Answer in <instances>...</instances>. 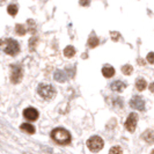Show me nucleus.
Segmentation results:
<instances>
[{"label": "nucleus", "mask_w": 154, "mask_h": 154, "mask_svg": "<svg viewBox=\"0 0 154 154\" xmlns=\"http://www.w3.org/2000/svg\"><path fill=\"white\" fill-rule=\"evenodd\" d=\"M0 50L9 56H16L20 51V46L15 39L4 38L0 41Z\"/></svg>", "instance_id": "f257e3e1"}, {"label": "nucleus", "mask_w": 154, "mask_h": 154, "mask_svg": "<svg viewBox=\"0 0 154 154\" xmlns=\"http://www.w3.org/2000/svg\"><path fill=\"white\" fill-rule=\"evenodd\" d=\"M51 138L54 139L56 143L60 144V145H67L71 143V134L67 130L63 129V128H57L52 130L51 132Z\"/></svg>", "instance_id": "f03ea898"}, {"label": "nucleus", "mask_w": 154, "mask_h": 154, "mask_svg": "<svg viewBox=\"0 0 154 154\" xmlns=\"http://www.w3.org/2000/svg\"><path fill=\"white\" fill-rule=\"evenodd\" d=\"M37 92H38L39 95H41L43 99H45V100L52 99L54 96V94H56L54 88L51 85H49V84H41V85L37 87Z\"/></svg>", "instance_id": "7ed1b4c3"}, {"label": "nucleus", "mask_w": 154, "mask_h": 154, "mask_svg": "<svg viewBox=\"0 0 154 154\" xmlns=\"http://www.w3.org/2000/svg\"><path fill=\"white\" fill-rule=\"evenodd\" d=\"M103 145H104V143H103L102 138L99 137V136H93V137H91L87 140V146L94 153L100 152L101 149L103 148Z\"/></svg>", "instance_id": "20e7f679"}, {"label": "nucleus", "mask_w": 154, "mask_h": 154, "mask_svg": "<svg viewBox=\"0 0 154 154\" xmlns=\"http://www.w3.org/2000/svg\"><path fill=\"white\" fill-rule=\"evenodd\" d=\"M11 69H12V71H11V81L13 84L20 82L21 79H22V69H21V66H19V65H12Z\"/></svg>", "instance_id": "39448f33"}, {"label": "nucleus", "mask_w": 154, "mask_h": 154, "mask_svg": "<svg viewBox=\"0 0 154 154\" xmlns=\"http://www.w3.org/2000/svg\"><path fill=\"white\" fill-rule=\"evenodd\" d=\"M137 122H138V115L134 114V112H131L129 115V117H128L124 126H125V129L129 132H134L136 126H137Z\"/></svg>", "instance_id": "423d86ee"}, {"label": "nucleus", "mask_w": 154, "mask_h": 154, "mask_svg": "<svg viewBox=\"0 0 154 154\" xmlns=\"http://www.w3.org/2000/svg\"><path fill=\"white\" fill-rule=\"evenodd\" d=\"M23 117L27 118L28 121H31V122H32V121H36V119L38 118V111L35 108L29 107V108L23 110Z\"/></svg>", "instance_id": "0eeeda50"}, {"label": "nucleus", "mask_w": 154, "mask_h": 154, "mask_svg": "<svg viewBox=\"0 0 154 154\" xmlns=\"http://www.w3.org/2000/svg\"><path fill=\"white\" fill-rule=\"evenodd\" d=\"M130 106H131V108H133V109L143 110L144 107H145V103H144V100H143L140 96H134V97H132V100L130 101Z\"/></svg>", "instance_id": "6e6552de"}, {"label": "nucleus", "mask_w": 154, "mask_h": 154, "mask_svg": "<svg viewBox=\"0 0 154 154\" xmlns=\"http://www.w3.org/2000/svg\"><path fill=\"white\" fill-rule=\"evenodd\" d=\"M102 74H103V77L106 78H112L114 74H115V69L112 66H110V65H106L102 69Z\"/></svg>", "instance_id": "1a4fd4ad"}, {"label": "nucleus", "mask_w": 154, "mask_h": 154, "mask_svg": "<svg viewBox=\"0 0 154 154\" xmlns=\"http://www.w3.org/2000/svg\"><path fill=\"white\" fill-rule=\"evenodd\" d=\"M125 87H126L125 84L122 82V81H115V82H112V85H111V89H112L114 92L121 93L125 89Z\"/></svg>", "instance_id": "9d476101"}, {"label": "nucleus", "mask_w": 154, "mask_h": 154, "mask_svg": "<svg viewBox=\"0 0 154 154\" xmlns=\"http://www.w3.org/2000/svg\"><path fill=\"white\" fill-rule=\"evenodd\" d=\"M143 138L145 139L148 144L154 143V131H152V130H147V131H145L144 132V134H143Z\"/></svg>", "instance_id": "9b49d317"}, {"label": "nucleus", "mask_w": 154, "mask_h": 154, "mask_svg": "<svg viewBox=\"0 0 154 154\" xmlns=\"http://www.w3.org/2000/svg\"><path fill=\"white\" fill-rule=\"evenodd\" d=\"M21 130L24 132H27V133H30V134L35 133V131H36V130H35V126L29 123H23L22 125H21Z\"/></svg>", "instance_id": "f8f14e48"}, {"label": "nucleus", "mask_w": 154, "mask_h": 154, "mask_svg": "<svg viewBox=\"0 0 154 154\" xmlns=\"http://www.w3.org/2000/svg\"><path fill=\"white\" fill-rule=\"evenodd\" d=\"M74 54H75V49H74L72 45L66 46V48L64 49V56H65V57H67V58H72Z\"/></svg>", "instance_id": "ddd939ff"}, {"label": "nucleus", "mask_w": 154, "mask_h": 154, "mask_svg": "<svg viewBox=\"0 0 154 154\" xmlns=\"http://www.w3.org/2000/svg\"><path fill=\"white\" fill-rule=\"evenodd\" d=\"M146 86H147L146 80H144V79H141V78H138V79L136 80V88H137L138 91H144V89L146 88Z\"/></svg>", "instance_id": "4468645a"}, {"label": "nucleus", "mask_w": 154, "mask_h": 154, "mask_svg": "<svg viewBox=\"0 0 154 154\" xmlns=\"http://www.w3.org/2000/svg\"><path fill=\"white\" fill-rule=\"evenodd\" d=\"M26 31H27V29L24 28V26H23V24H16L15 26V32L17 34V35L23 36V35L26 34Z\"/></svg>", "instance_id": "2eb2a0df"}, {"label": "nucleus", "mask_w": 154, "mask_h": 154, "mask_svg": "<svg viewBox=\"0 0 154 154\" xmlns=\"http://www.w3.org/2000/svg\"><path fill=\"white\" fill-rule=\"evenodd\" d=\"M7 12L9 15L12 16H15L16 13H17V6L16 5H14V4H12V5H9L7 7Z\"/></svg>", "instance_id": "dca6fc26"}, {"label": "nucleus", "mask_w": 154, "mask_h": 154, "mask_svg": "<svg viewBox=\"0 0 154 154\" xmlns=\"http://www.w3.org/2000/svg\"><path fill=\"white\" fill-rule=\"evenodd\" d=\"M99 44V38L97 37H95V36H92V37H89L88 39V46L89 48H95V46H97Z\"/></svg>", "instance_id": "f3484780"}, {"label": "nucleus", "mask_w": 154, "mask_h": 154, "mask_svg": "<svg viewBox=\"0 0 154 154\" xmlns=\"http://www.w3.org/2000/svg\"><path fill=\"white\" fill-rule=\"evenodd\" d=\"M132 71H133V67H132L131 65H124L123 67H122V72L125 75H130L132 73Z\"/></svg>", "instance_id": "a211bd4d"}, {"label": "nucleus", "mask_w": 154, "mask_h": 154, "mask_svg": "<svg viewBox=\"0 0 154 154\" xmlns=\"http://www.w3.org/2000/svg\"><path fill=\"white\" fill-rule=\"evenodd\" d=\"M54 79L58 80V81H60V82H63V81L66 80V77L64 75V73H63L62 71H58V72L54 74Z\"/></svg>", "instance_id": "6ab92c4d"}, {"label": "nucleus", "mask_w": 154, "mask_h": 154, "mask_svg": "<svg viewBox=\"0 0 154 154\" xmlns=\"http://www.w3.org/2000/svg\"><path fill=\"white\" fill-rule=\"evenodd\" d=\"M109 154H123V151L119 146H114L110 148Z\"/></svg>", "instance_id": "aec40b11"}, {"label": "nucleus", "mask_w": 154, "mask_h": 154, "mask_svg": "<svg viewBox=\"0 0 154 154\" xmlns=\"http://www.w3.org/2000/svg\"><path fill=\"white\" fill-rule=\"evenodd\" d=\"M147 62L151 63V64H154V52H149L147 54Z\"/></svg>", "instance_id": "412c9836"}, {"label": "nucleus", "mask_w": 154, "mask_h": 154, "mask_svg": "<svg viewBox=\"0 0 154 154\" xmlns=\"http://www.w3.org/2000/svg\"><path fill=\"white\" fill-rule=\"evenodd\" d=\"M79 4H80L81 6H89L91 0H79Z\"/></svg>", "instance_id": "4be33fe9"}, {"label": "nucleus", "mask_w": 154, "mask_h": 154, "mask_svg": "<svg viewBox=\"0 0 154 154\" xmlns=\"http://www.w3.org/2000/svg\"><path fill=\"white\" fill-rule=\"evenodd\" d=\"M111 38L114 39V41H117V39L119 38V34L118 32H111Z\"/></svg>", "instance_id": "5701e85b"}, {"label": "nucleus", "mask_w": 154, "mask_h": 154, "mask_svg": "<svg viewBox=\"0 0 154 154\" xmlns=\"http://www.w3.org/2000/svg\"><path fill=\"white\" fill-rule=\"evenodd\" d=\"M35 41H37V39L35 38V37H32V38L30 39V48H31V49H34V44H35L34 42H35Z\"/></svg>", "instance_id": "b1692460"}, {"label": "nucleus", "mask_w": 154, "mask_h": 154, "mask_svg": "<svg viewBox=\"0 0 154 154\" xmlns=\"http://www.w3.org/2000/svg\"><path fill=\"white\" fill-rule=\"evenodd\" d=\"M149 91L152 93H154V82H152V84L149 85Z\"/></svg>", "instance_id": "393cba45"}, {"label": "nucleus", "mask_w": 154, "mask_h": 154, "mask_svg": "<svg viewBox=\"0 0 154 154\" xmlns=\"http://www.w3.org/2000/svg\"><path fill=\"white\" fill-rule=\"evenodd\" d=\"M151 154H154V149L152 151V152H151Z\"/></svg>", "instance_id": "a878e982"}, {"label": "nucleus", "mask_w": 154, "mask_h": 154, "mask_svg": "<svg viewBox=\"0 0 154 154\" xmlns=\"http://www.w3.org/2000/svg\"><path fill=\"white\" fill-rule=\"evenodd\" d=\"M26 154H27V153H26ZM28 154H29V153H28Z\"/></svg>", "instance_id": "bb28decb"}]
</instances>
